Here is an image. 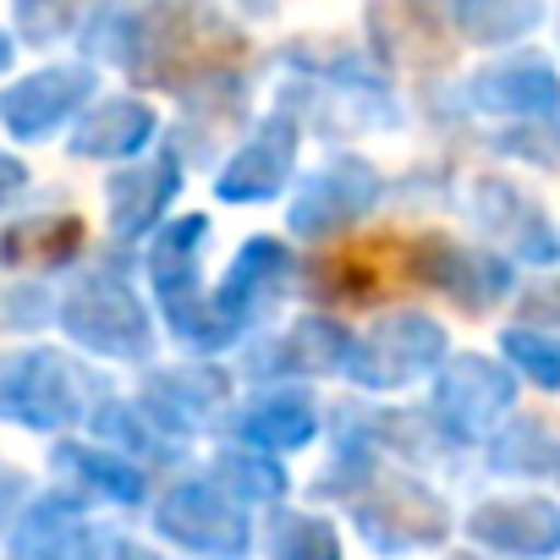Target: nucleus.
<instances>
[{
	"label": "nucleus",
	"instance_id": "nucleus-12",
	"mask_svg": "<svg viewBox=\"0 0 560 560\" xmlns=\"http://www.w3.org/2000/svg\"><path fill=\"white\" fill-rule=\"evenodd\" d=\"M538 0H456V23L472 45H511L538 23Z\"/></svg>",
	"mask_w": 560,
	"mask_h": 560
},
{
	"label": "nucleus",
	"instance_id": "nucleus-8",
	"mask_svg": "<svg viewBox=\"0 0 560 560\" xmlns=\"http://www.w3.org/2000/svg\"><path fill=\"white\" fill-rule=\"evenodd\" d=\"M412 269L429 280V287H440L445 298L467 303V308H489V298H500L511 287V269L489 253H467L456 242H418V258Z\"/></svg>",
	"mask_w": 560,
	"mask_h": 560
},
{
	"label": "nucleus",
	"instance_id": "nucleus-1",
	"mask_svg": "<svg viewBox=\"0 0 560 560\" xmlns=\"http://www.w3.org/2000/svg\"><path fill=\"white\" fill-rule=\"evenodd\" d=\"M203 231H209L203 214H182L176 225H165L160 242H154L149 275H154V292H160V303H165V319H171L187 341L220 347L236 325L214 308V298L198 292V242H203Z\"/></svg>",
	"mask_w": 560,
	"mask_h": 560
},
{
	"label": "nucleus",
	"instance_id": "nucleus-5",
	"mask_svg": "<svg viewBox=\"0 0 560 560\" xmlns=\"http://www.w3.org/2000/svg\"><path fill=\"white\" fill-rule=\"evenodd\" d=\"M292 165H298V127H292L287 116H269V121L231 154V165L214 176V192H220L225 203H264V198H275L280 187H287Z\"/></svg>",
	"mask_w": 560,
	"mask_h": 560
},
{
	"label": "nucleus",
	"instance_id": "nucleus-3",
	"mask_svg": "<svg viewBox=\"0 0 560 560\" xmlns=\"http://www.w3.org/2000/svg\"><path fill=\"white\" fill-rule=\"evenodd\" d=\"M94 94V72L89 67H50V72H34L23 83H12L0 94V127L12 138L34 143L45 132H56L61 121H72Z\"/></svg>",
	"mask_w": 560,
	"mask_h": 560
},
{
	"label": "nucleus",
	"instance_id": "nucleus-9",
	"mask_svg": "<svg viewBox=\"0 0 560 560\" xmlns=\"http://www.w3.org/2000/svg\"><path fill=\"white\" fill-rule=\"evenodd\" d=\"M472 105L478 110H500V116H544L560 105V78L549 61H500L489 72L472 78Z\"/></svg>",
	"mask_w": 560,
	"mask_h": 560
},
{
	"label": "nucleus",
	"instance_id": "nucleus-10",
	"mask_svg": "<svg viewBox=\"0 0 560 560\" xmlns=\"http://www.w3.org/2000/svg\"><path fill=\"white\" fill-rule=\"evenodd\" d=\"M149 138H154V110L132 94H116V100H100L94 110H83V121L72 132V154L78 160H132Z\"/></svg>",
	"mask_w": 560,
	"mask_h": 560
},
{
	"label": "nucleus",
	"instance_id": "nucleus-13",
	"mask_svg": "<svg viewBox=\"0 0 560 560\" xmlns=\"http://www.w3.org/2000/svg\"><path fill=\"white\" fill-rule=\"evenodd\" d=\"M505 352H511L527 374L560 385V341H538V336H527V330H511V336H505Z\"/></svg>",
	"mask_w": 560,
	"mask_h": 560
},
{
	"label": "nucleus",
	"instance_id": "nucleus-14",
	"mask_svg": "<svg viewBox=\"0 0 560 560\" xmlns=\"http://www.w3.org/2000/svg\"><path fill=\"white\" fill-rule=\"evenodd\" d=\"M28 182V171H23V160H12V154H0V203H7L18 187Z\"/></svg>",
	"mask_w": 560,
	"mask_h": 560
},
{
	"label": "nucleus",
	"instance_id": "nucleus-6",
	"mask_svg": "<svg viewBox=\"0 0 560 560\" xmlns=\"http://www.w3.org/2000/svg\"><path fill=\"white\" fill-rule=\"evenodd\" d=\"M292 280V253L280 247L275 236H253L242 242V253L231 258L220 292H214V308L231 319V325H253L264 308H275V298L287 292Z\"/></svg>",
	"mask_w": 560,
	"mask_h": 560
},
{
	"label": "nucleus",
	"instance_id": "nucleus-11",
	"mask_svg": "<svg viewBox=\"0 0 560 560\" xmlns=\"http://www.w3.org/2000/svg\"><path fill=\"white\" fill-rule=\"evenodd\" d=\"M176 187H182V165H176V154H165V160H154V165H132V171H121V176L110 182V225H116V236L127 242V236L154 231L160 214L171 209Z\"/></svg>",
	"mask_w": 560,
	"mask_h": 560
},
{
	"label": "nucleus",
	"instance_id": "nucleus-7",
	"mask_svg": "<svg viewBox=\"0 0 560 560\" xmlns=\"http://www.w3.org/2000/svg\"><path fill=\"white\" fill-rule=\"evenodd\" d=\"M440 352H445V330H440L434 319H423V314H396V319H385L347 363H352L358 380L380 385V380H407V374L429 369Z\"/></svg>",
	"mask_w": 560,
	"mask_h": 560
},
{
	"label": "nucleus",
	"instance_id": "nucleus-4",
	"mask_svg": "<svg viewBox=\"0 0 560 560\" xmlns=\"http://www.w3.org/2000/svg\"><path fill=\"white\" fill-rule=\"evenodd\" d=\"M374 198H380V176L363 160H336L303 182V192L292 203V231L298 236H336L358 214H369Z\"/></svg>",
	"mask_w": 560,
	"mask_h": 560
},
{
	"label": "nucleus",
	"instance_id": "nucleus-2",
	"mask_svg": "<svg viewBox=\"0 0 560 560\" xmlns=\"http://www.w3.org/2000/svg\"><path fill=\"white\" fill-rule=\"evenodd\" d=\"M61 325L89 347V352H116V358H138L149 352V314L132 298L127 280L116 275H94L72 292V303L61 308Z\"/></svg>",
	"mask_w": 560,
	"mask_h": 560
},
{
	"label": "nucleus",
	"instance_id": "nucleus-15",
	"mask_svg": "<svg viewBox=\"0 0 560 560\" xmlns=\"http://www.w3.org/2000/svg\"><path fill=\"white\" fill-rule=\"evenodd\" d=\"M7 67H12V39L0 34V72H7Z\"/></svg>",
	"mask_w": 560,
	"mask_h": 560
}]
</instances>
